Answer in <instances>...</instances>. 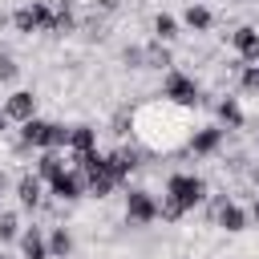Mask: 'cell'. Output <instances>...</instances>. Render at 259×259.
<instances>
[{
	"instance_id": "1",
	"label": "cell",
	"mask_w": 259,
	"mask_h": 259,
	"mask_svg": "<svg viewBox=\"0 0 259 259\" xmlns=\"http://www.w3.org/2000/svg\"><path fill=\"white\" fill-rule=\"evenodd\" d=\"M134 125H138V138L142 142H150V146H174V138L186 125V109H178L170 101L166 105H150V109H142L134 117Z\"/></svg>"
},
{
	"instance_id": "2",
	"label": "cell",
	"mask_w": 259,
	"mask_h": 259,
	"mask_svg": "<svg viewBox=\"0 0 259 259\" xmlns=\"http://www.w3.org/2000/svg\"><path fill=\"white\" fill-rule=\"evenodd\" d=\"M20 142L28 150H61V146H69V130L57 121H45V117H28V121H20Z\"/></svg>"
},
{
	"instance_id": "3",
	"label": "cell",
	"mask_w": 259,
	"mask_h": 259,
	"mask_svg": "<svg viewBox=\"0 0 259 259\" xmlns=\"http://www.w3.org/2000/svg\"><path fill=\"white\" fill-rule=\"evenodd\" d=\"M162 198H170V202L182 206V210H194V206L206 198V182H202L198 174H170Z\"/></svg>"
},
{
	"instance_id": "4",
	"label": "cell",
	"mask_w": 259,
	"mask_h": 259,
	"mask_svg": "<svg viewBox=\"0 0 259 259\" xmlns=\"http://www.w3.org/2000/svg\"><path fill=\"white\" fill-rule=\"evenodd\" d=\"M162 101L178 105V109H194L198 105V81L182 69H166V81H162Z\"/></svg>"
},
{
	"instance_id": "5",
	"label": "cell",
	"mask_w": 259,
	"mask_h": 259,
	"mask_svg": "<svg viewBox=\"0 0 259 259\" xmlns=\"http://www.w3.org/2000/svg\"><path fill=\"white\" fill-rule=\"evenodd\" d=\"M49 190H53L57 202H77V198L85 194V174H81L77 166H65L57 178H49Z\"/></svg>"
},
{
	"instance_id": "6",
	"label": "cell",
	"mask_w": 259,
	"mask_h": 259,
	"mask_svg": "<svg viewBox=\"0 0 259 259\" xmlns=\"http://www.w3.org/2000/svg\"><path fill=\"white\" fill-rule=\"evenodd\" d=\"M125 219H130V223H138V227L154 223V219H158V198H154L150 190L134 186V190L125 194Z\"/></svg>"
},
{
	"instance_id": "7",
	"label": "cell",
	"mask_w": 259,
	"mask_h": 259,
	"mask_svg": "<svg viewBox=\"0 0 259 259\" xmlns=\"http://www.w3.org/2000/svg\"><path fill=\"white\" fill-rule=\"evenodd\" d=\"M210 214H214V223H219L227 235H239V231L247 227V210H243L239 202H231L227 194H219V198L210 202Z\"/></svg>"
},
{
	"instance_id": "8",
	"label": "cell",
	"mask_w": 259,
	"mask_h": 259,
	"mask_svg": "<svg viewBox=\"0 0 259 259\" xmlns=\"http://www.w3.org/2000/svg\"><path fill=\"white\" fill-rule=\"evenodd\" d=\"M223 125H198V130H190V150L198 154V158H210V154H219V146H223Z\"/></svg>"
},
{
	"instance_id": "9",
	"label": "cell",
	"mask_w": 259,
	"mask_h": 259,
	"mask_svg": "<svg viewBox=\"0 0 259 259\" xmlns=\"http://www.w3.org/2000/svg\"><path fill=\"white\" fill-rule=\"evenodd\" d=\"M4 117H8V121H28V117H36V97H32L28 89L8 93V97H4Z\"/></svg>"
},
{
	"instance_id": "10",
	"label": "cell",
	"mask_w": 259,
	"mask_h": 259,
	"mask_svg": "<svg viewBox=\"0 0 259 259\" xmlns=\"http://www.w3.org/2000/svg\"><path fill=\"white\" fill-rule=\"evenodd\" d=\"M235 53H239V61H247V65H255L259 61V28H251V24H243V28H235Z\"/></svg>"
},
{
	"instance_id": "11",
	"label": "cell",
	"mask_w": 259,
	"mask_h": 259,
	"mask_svg": "<svg viewBox=\"0 0 259 259\" xmlns=\"http://www.w3.org/2000/svg\"><path fill=\"white\" fill-rule=\"evenodd\" d=\"M16 198H20V206H40V198H45V186H40V178L36 174H20L16 178Z\"/></svg>"
},
{
	"instance_id": "12",
	"label": "cell",
	"mask_w": 259,
	"mask_h": 259,
	"mask_svg": "<svg viewBox=\"0 0 259 259\" xmlns=\"http://www.w3.org/2000/svg\"><path fill=\"white\" fill-rule=\"evenodd\" d=\"M105 158H109V170L117 174V182H125V178L142 166V162H138V150H125V146H121V150H113V154H105Z\"/></svg>"
},
{
	"instance_id": "13",
	"label": "cell",
	"mask_w": 259,
	"mask_h": 259,
	"mask_svg": "<svg viewBox=\"0 0 259 259\" xmlns=\"http://www.w3.org/2000/svg\"><path fill=\"white\" fill-rule=\"evenodd\" d=\"M20 255L24 259H49V239L40 235V227H28L20 235Z\"/></svg>"
},
{
	"instance_id": "14",
	"label": "cell",
	"mask_w": 259,
	"mask_h": 259,
	"mask_svg": "<svg viewBox=\"0 0 259 259\" xmlns=\"http://www.w3.org/2000/svg\"><path fill=\"white\" fill-rule=\"evenodd\" d=\"M69 154H85V150H97V130L93 125H69Z\"/></svg>"
},
{
	"instance_id": "15",
	"label": "cell",
	"mask_w": 259,
	"mask_h": 259,
	"mask_svg": "<svg viewBox=\"0 0 259 259\" xmlns=\"http://www.w3.org/2000/svg\"><path fill=\"white\" fill-rule=\"evenodd\" d=\"M61 170H65L61 150H40V158H36V178H40V182H49V178H57Z\"/></svg>"
},
{
	"instance_id": "16",
	"label": "cell",
	"mask_w": 259,
	"mask_h": 259,
	"mask_svg": "<svg viewBox=\"0 0 259 259\" xmlns=\"http://www.w3.org/2000/svg\"><path fill=\"white\" fill-rule=\"evenodd\" d=\"M69 255H73V235L65 227H57L49 235V259H69Z\"/></svg>"
},
{
	"instance_id": "17",
	"label": "cell",
	"mask_w": 259,
	"mask_h": 259,
	"mask_svg": "<svg viewBox=\"0 0 259 259\" xmlns=\"http://www.w3.org/2000/svg\"><path fill=\"white\" fill-rule=\"evenodd\" d=\"M182 20H186V28H194V32H206V28L214 24V16H210V8H202V4H190Z\"/></svg>"
},
{
	"instance_id": "18",
	"label": "cell",
	"mask_w": 259,
	"mask_h": 259,
	"mask_svg": "<svg viewBox=\"0 0 259 259\" xmlns=\"http://www.w3.org/2000/svg\"><path fill=\"white\" fill-rule=\"evenodd\" d=\"M214 109H219V117H223V121H227L231 130H239V125L247 121V117H243V109H239V101H235L231 93H227V97H223V101H219Z\"/></svg>"
},
{
	"instance_id": "19",
	"label": "cell",
	"mask_w": 259,
	"mask_h": 259,
	"mask_svg": "<svg viewBox=\"0 0 259 259\" xmlns=\"http://www.w3.org/2000/svg\"><path fill=\"white\" fill-rule=\"evenodd\" d=\"M174 36H178V20L166 16V12H158V16H154V40L166 45V40H174Z\"/></svg>"
},
{
	"instance_id": "20",
	"label": "cell",
	"mask_w": 259,
	"mask_h": 259,
	"mask_svg": "<svg viewBox=\"0 0 259 259\" xmlns=\"http://www.w3.org/2000/svg\"><path fill=\"white\" fill-rule=\"evenodd\" d=\"M146 69H170V53H166V45H162V40L146 45Z\"/></svg>"
},
{
	"instance_id": "21",
	"label": "cell",
	"mask_w": 259,
	"mask_h": 259,
	"mask_svg": "<svg viewBox=\"0 0 259 259\" xmlns=\"http://www.w3.org/2000/svg\"><path fill=\"white\" fill-rule=\"evenodd\" d=\"M12 239H20V223L12 210H0V243H12Z\"/></svg>"
},
{
	"instance_id": "22",
	"label": "cell",
	"mask_w": 259,
	"mask_h": 259,
	"mask_svg": "<svg viewBox=\"0 0 259 259\" xmlns=\"http://www.w3.org/2000/svg\"><path fill=\"white\" fill-rule=\"evenodd\" d=\"M73 24H77V16L69 8H57L53 12V32H73Z\"/></svg>"
},
{
	"instance_id": "23",
	"label": "cell",
	"mask_w": 259,
	"mask_h": 259,
	"mask_svg": "<svg viewBox=\"0 0 259 259\" xmlns=\"http://www.w3.org/2000/svg\"><path fill=\"white\" fill-rule=\"evenodd\" d=\"M243 89H247V93H259V61L243 69Z\"/></svg>"
},
{
	"instance_id": "24",
	"label": "cell",
	"mask_w": 259,
	"mask_h": 259,
	"mask_svg": "<svg viewBox=\"0 0 259 259\" xmlns=\"http://www.w3.org/2000/svg\"><path fill=\"white\" fill-rule=\"evenodd\" d=\"M12 77H16V61L8 53H0V81H12Z\"/></svg>"
},
{
	"instance_id": "25",
	"label": "cell",
	"mask_w": 259,
	"mask_h": 259,
	"mask_svg": "<svg viewBox=\"0 0 259 259\" xmlns=\"http://www.w3.org/2000/svg\"><path fill=\"white\" fill-rule=\"evenodd\" d=\"M93 8H101V12H113V8H117V0H93Z\"/></svg>"
},
{
	"instance_id": "26",
	"label": "cell",
	"mask_w": 259,
	"mask_h": 259,
	"mask_svg": "<svg viewBox=\"0 0 259 259\" xmlns=\"http://www.w3.org/2000/svg\"><path fill=\"white\" fill-rule=\"evenodd\" d=\"M4 125H8V117H4V109H0V134H4Z\"/></svg>"
},
{
	"instance_id": "27",
	"label": "cell",
	"mask_w": 259,
	"mask_h": 259,
	"mask_svg": "<svg viewBox=\"0 0 259 259\" xmlns=\"http://www.w3.org/2000/svg\"><path fill=\"white\" fill-rule=\"evenodd\" d=\"M255 223H259V190H255Z\"/></svg>"
},
{
	"instance_id": "28",
	"label": "cell",
	"mask_w": 259,
	"mask_h": 259,
	"mask_svg": "<svg viewBox=\"0 0 259 259\" xmlns=\"http://www.w3.org/2000/svg\"><path fill=\"white\" fill-rule=\"evenodd\" d=\"M251 178H255V186H259V166H255V170H251Z\"/></svg>"
},
{
	"instance_id": "29",
	"label": "cell",
	"mask_w": 259,
	"mask_h": 259,
	"mask_svg": "<svg viewBox=\"0 0 259 259\" xmlns=\"http://www.w3.org/2000/svg\"><path fill=\"white\" fill-rule=\"evenodd\" d=\"M0 190H4V170H0Z\"/></svg>"
},
{
	"instance_id": "30",
	"label": "cell",
	"mask_w": 259,
	"mask_h": 259,
	"mask_svg": "<svg viewBox=\"0 0 259 259\" xmlns=\"http://www.w3.org/2000/svg\"><path fill=\"white\" fill-rule=\"evenodd\" d=\"M255 150H259V138H255Z\"/></svg>"
}]
</instances>
